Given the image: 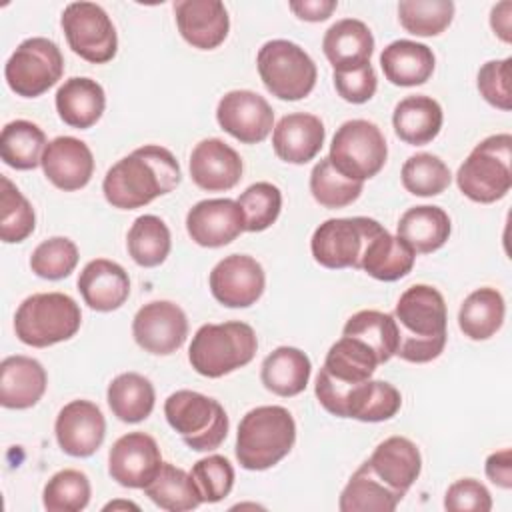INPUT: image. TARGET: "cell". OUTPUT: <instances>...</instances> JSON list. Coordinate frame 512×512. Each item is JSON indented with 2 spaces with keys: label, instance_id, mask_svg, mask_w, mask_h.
<instances>
[{
  "label": "cell",
  "instance_id": "6da1fadb",
  "mask_svg": "<svg viewBox=\"0 0 512 512\" xmlns=\"http://www.w3.org/2000/svg\"><path fill=\"white\" fill-rule=\"evenodd\" d=\"M180 180L182 172L174 154L164 146L146 144L106 172L102 192L114 208L134 210L172 192Z\"/></svg>",
  "mask_w": 512,
  "mask_h": 512
},
{
  "label": "cell",
  "instance_id": "7a4b0ae2",
  "mask_svg": "<svg viewBox=\"0 0 512 512\" xmlns=\"http://www.w3.org/2000/svg\"><path fill=\"white\" fill-rule=\"evenodd\" d=\"M392 316L398 330V358L424 364L442 354L448 320L444 296L436 288L428 284L410 286L398 298Z\"/></svg>",
  "mask_w": 512,
  "mask_h": 512
},
{
  "label": "cell",
  "instance_id": "3957f363",
  "mask_svg": "<svg viewBox=\"0 0 512 512\" xmlns=\"http://www.w3.org/2000/svg\"><path fill=\"white\" fill-rule=\"evenodd\" d=\"M296 442V422L284 406H258L238 424L236 458L246 470L276 466Z\"/></svg>",
  "mask_w": 512,
  "mask_h": 512
},
{
  "label": "cell",
  "instance_id": "277c9868",
  "mask_svg": "<svg viewBox=\"0 0 512 512\" xmlns=\"http://www.w3.org/2000/svg\"><path fill=\"white\" fill-rule=\"evenodd\" d=\"M258 350V338L250 324L230 320L222 324H204L192 336L188 360L192 368L206 378H222L252 362Z\"/></svg>",
  "mask_w": 512,
  "mask_h": 512
},
{
  "label": "cell",
  "instance_id": "5b68a950",
  "mask_svg": "<svg viewBox=\"0 0 512 512\" xmlns=\"http://www.w3.org/2000/svg\"><path fill=\"white\" fill-rule=\"evenodd\" d=\"M460 192L478 204H492L512 188V136L492 134L478 142L456 172Z\"/></svg>",
  "mask_w": 512,
  "mask_h": 512
},
{
  "label": "cell",
  "instance_id": "8992f818",
  "mask_svg": "<svg viewBox=\"0 0 512 512\" xmlns=\"http://www.w3.org/2000/svg\"><path fill=\"white\" fill-rule=\"evenodd\" d=\"M82 322L76 300L64 292H40L28 296L14 314V332L32 348H46L70 340Z\"/></svg>",
  "mask_w": 512,
  "mask_h": 512
},
{
  "label": "cell",
  "instance_id": "52a82bcc",
  "mask_svg": "<svg viewBox=\"0 0 512 512\" xmlns=\"http://www.w3.org/2000/svg\"><path fill=\"white\" fill-rule=\"evenodd\" d=\"M164 416L182 442L196 452L218 448L228 434V416L222 404L194 390H176L164 402Z\"/></svg>",
  "mask_w": 512,
  "mask_h": 512
},
{
  "label": "cell",
  "instance_id": "ba28073f",
  "mask_svg": "<svg viewBox=\"0 0 512 512\" xmlns=\"http://www.w3.org/2000/svg\"><path fill=\"white\" fill-rule=\"evenodd\" d=\"M256 66L266 90L288 102L306 98L318 78V70L310 54L290 40H270L256 56Z\"/></svg>",
  "mask_w": 512,
  "mask_h": 512
},
{
  "label": "cell",
  "instance_id": "9c48e42d",
  "mask_svg": "<svg viewBox=\"0 0 512 512\" xmlns=\"http://www.w3.org/2000/svg\"><path fill=\"white\" fill-rule=\"evenodd\" d=\"M386 156L384 134L374 122L362 118L348 120L336 130L328 154L334 168L356 182L376 176L384 168Z\"/></svg>",
  "mask_w": 512,
  "mask_h": 512
},
{
  "label": "cell",
  "instance_id": "30bf717a",
  "mask_svg": "<svg viewBox=\"0 0 512 512\" xmlns=\"http://www.w3.org/2000/svg\"><path fill=\"white\" fill-rule=\"evenodd\" d=\"M384 226L366 216L330 218L322 222L310 240L314 260L324 268H356L360 270L368 242Z\"/></svg>",
  "mask_w": 512,
  "mask_h": 512
},
{
  "label": "cell",
  "instance_id": "8fae6325",
  "mask_svg": "<svg viewBox=\"0 0 512 512\" xmlns=\"http://www.w3.org/2000/svg\"><path fill=\"white\" fill-rule=\"evenodd\" d=\"M64 72V56L56 42L44 36L22 40L4 66L10 90L22 98H36L48 92Z\"/></svg>",
  "mask_w": 512,
  "mask_h": 512
},
{
  "label": "cell",
  "instance_id": "7c38bea8",
  "mask_svg": "<svg viewBox=\"0 0 512 512\" xmlns=\"http://www.w3.org/2000/svg\"><path fill=\"white\" fill-rule=\"evenodd\" d=\"M68 46L82 60L106 64L116 56L118 36L106 10L94 2H70L62 12Z\"/></svg>",
  "mask_w": 512,
  "mask_h": 512
},
{
  "label": "cell",
  "instance_id": "4fadbf2b",
  "mask_svg": "<svg viewBox=\"0 0 512 512\" xmlns=\"http://www.w3.org/2000/svg\"><path fill=\"white\" fill-rule=\"evenodd\" d=\"M132 336L142 350L156 356H168L186 342L188 318L178 304L170 300H154L136 312L132 320Z\"/></svg>",
  "mask_w": 512,
  "mask_h": 512
},
{
  "label": "cell",
  "instance_id": "5bb4252c",
  "mask_svg": "<svg viewBox=\"0 0 512 512\" xmlns=\"http://www.w3.org/2000/svg\"><path fill=\"white\" fill-rule=\"evenodd\" d=\"M216 120L224 132L242 144H258L274 128V112L264 96L252 90H230L216 106Z\"/></svg>",
  "mask_w": 512,
  "mask_h": 512
},
{
  "label": "cell",
  "instance_id": "9a60e30c",
  "mask_svg": "<svg viewBox=\"0 0 512 512\" xmlns=\"http://www.w3.org/2000/svg\"><path fill=\"white\" fill-rule=\"evenodd\" d=\"M210 292L226 308H248L260 300L266 286L264 268L248 254H230L210 272Z\"/></svg>",
  "mask_w": 512,
  "mask_h": 512
},
{
  "label": "cell",
  "instance_id": "2e32d148",
  "mask_svg": "<svg viewBox=\"0 0 512 512\" xmlns=\"http://www.w3.org/2000/svg\"><path fill=\"white\" fill-rule=\"evenodd\" d=\"M162 466L156 440L144 432L120 436L108 454V474L124 488H142L154 480Z\"/></svg>",
  "mask_w": 512,
  "mask_h": 512
},
{
  "label": "cell",
  "instance_id": "e0dca14e",
  "mask_svg": "<svg viewBox=\"0 0 512 512\" xmlns=\"http://www.w3.org/2000/svg\"><path fill=\"white\" fill-rule=\"evenodd\" d=\"M58 446L74 458L92 456L104 442L106 420L102 410L90 400H72L56 416Z\"/></svg>",
  "mask_w": 512,
  "mask_h": 512
},
{
  "label": "cell",
  "instance_id": "ac0fdd59",
  "mask_svg": "<svg viewBox=\"0 0 512 512\" xmlns=\"http://www.w3.org/2000/svg\"><path fill=\"white\" fill-rule=\"evenodd\" d=\"M186 230L198 246L220 248L246 232L244 214L230 198L200 200L186 214Z\"/></svg>",
  "mask_w": 512,
  "mask_h": 512
},
{
  "label": "cell",
  "instance_id": "d6986e66",
  "mask_svg": "<svg viewBox=\"0 0 512 512\" xmlns=\"http://www.w3.org/2000/svg\"><path fill=\"white\" fill-rule=\"evenodd\" d=\"M44 176L60 190L84 188L94 174V156L86 142L74 136H58L48 142L42 162Z\"/></svg>",
  "mask_w": 512,
  "mask_h": 512
},
{
  "label": "cell",
  "instance_id": "ffe728a7",
  "mask_svg": "<svg viewBox=\"0 0 512 512\" xmlns=\"http://www.w3.org/2000/svg\"><path fill=\"white\" fill-rule=\"evenodd\" d=\"M174 16L180 36L198 50L218 48L230 30V18L220 0H178Z\"/></svg>",
  "mask_w": 512,
  "mask_h": 512
},
{
  "label": "cell",
  "instance_id": "44dd1931",
  "mask_svg": "<svg viewBox=\"0 0 512 512\" xmlns=\"http://www.w3.org/2000/svg\"><path fill=\"white\" fill-rule=\"evenodd\" d=\"M242 158L220 138L198 142L190 154L192 182L206 192H224L234 188L242 178Z\"/></svg>",
  "mask_w": 512,
  "mask_h": 512
},
{
  "label": "cell",
  "instance_id": "7402d4cb",
  "mask_svg": "<svg viewBox=\"0 0 512 512\" xmlns=\"http://www.w3.org/2000/svg\"><path fill=\"white\" fill-rule=\"evenodd\" d=\"M366 462L370 470L402 498L418 480L422 470L420 450L404 436H390L380 442Z\"/></svg>",
  "mask_w": 512,
  "mask_h": 512
},
{
  "label": "cell",
  "instance_id": "603a6c76",
  "mask_svg": "<svg viewBox=\"0 0 512 512\" xmlns=\"http://www.w3.org/2000/svg\"><path fill=\"white\" fill-rule=\"evenodd\" d=\"M324 136L326 130L318 116L292 112L282 116L274 126L272 148L288 164H306L320 152Z\"/></svg>",
  "mask_w": 512,
  "mask_h": 512
},
{
  "label": "cell",
  "instance_id": "cb8c5ba5",
  "mask_svg": "<svg viewBox=\"0 0 512 512\" xmlns=\"http://www.w3.org/2000/svg\"><path fill=\"white\" fill-rule=\"evenodd\" d=\"M78 290L92 310L112 312L128 300L130 278L118 262L96 258L82 268L78 276Z\"/></svg>",
  "mask_w": 512,
  "mask_h": 512
},
{
  "label": "cell",
  "instance_id": "d4e9b609",
  "mask_svg": "<svg viewBox=\"0 0 512 512\" xmlns=\"http://www.w3.org/2000/svg\"><path fill=\"white\" fill-rule=\"evenodd\" d=\"M46 384L44 366L30 356H8L0 364V404L4 408H32L44 396Z\"/></svg>",
  "mask_w": 512,
  "mask_h": 512
},
{
  "label": "cell",
  "instance_id": "484cf974",
  "mask_svg": "<svg viewBox=\"0 0 512 512\" xmlns=\"http://www.w3.org/2000/svg\"><path fill=\"white\" fill-rule=\"evenodd\" d=\"M322 50L334 70L358 68L370 62L374 52V36L362 20L342 18L326 30Z\"/></svg>",
  "mask_w": 512,
  "mask_h": 512
},
{
  "label": "cell",
  "instance_id": "4316f807",
  "mask_svg": "<svg viewBox=\"0 0 512 512\" xmlns=\"http://www.w3.org/2000/svg\"><path fill=\"white\" fill-rule=\"evenodd\" d=\"M106 108L104 88L86 76H72L56 90V110L64 124L86 130L94 126Z\"/></svg>",
  "mask_w": 512,
  "mask_h": 512
},
{
  "label": "cell",
  "instance_id": "83f0119b",
  "mask_svg": "<svg viewBox=\"0 0 512 512\" xmlns=\"http://www.w3.org/2000/svg\"><path fill=\"white\" fill-rule=\"evenodd\" d=\"M444 122L442 106L426 94H414L400 100L392 114L396 136L410 146H424L432 142Z\"/></svg>",
  "mask_w": 512,
  "mask_h": 512
},
{
  "label": "cell",
  "instance_id": "f1b7e54d",
  "mask_svg": "<svg viewBox=\"0 0 512 512\" xmlns=\"http://www.w3.org/2000/svg\"><path fill=\"white\" fill-rule=\"evenodd\" d=\"M434 52L414 40H394L380 54V66L394 86H420L434 72Z\"/></svg>",
  "mask_w": 512,
  "mask_h": 512
},
{
  "label": "cell",
  "instance_id": "f546056e",
  "mask_svg": "<svg viewBox=\"0 0 512 512\" xmlns=\"http://www.w3.org/2000/svg\"><path fill=\"white\" fill-rule=\"evenodd\" d=\"M450 230V216L440 206L428 204L408 208L396 224V236L402 238L414 254H430L442 248Z\"/></svg>",
  "mask_w": 512,
  "mask_h": 512
},
{
  "label": "cell",
  "instance_id": "4dcf8cb0",
  "mask_svg": "<svg viewBox=\"0 0 512 512\" xmlns=\"http://www.w3.org/2000/svg\"><path fill=\"white\" fill-rule=\"evenodd\" d=\"M310 372V358L300 348L280 346L264 358L260 380L272 394L290 398L304 392L310 380Z\"/></svg>",
  "mask_w": 512,
  "mask_h": 512
},
{
  "label": "cell",
  "instance_id": "1f68e13d",
  "mask_svg": "<svg viewBox=\"0 0 512 512\" xmlns=\"http://www.w3.org/2000/svg\"><path fill=\"white\" fill-rule=\"evenodd\" d=\"M414 260H416L414 250L402 238L382 228L368 242L360 270H364L368 276L376 280L394 282L404 278L412 270Z\"/></svg>",
  "mask_w": 512,
  "mask_h": 512
},
{
  "label": "cell",
  "instance_id": "d6a6232c",
  "mask_svg": "<svg viewBox=\"0 0 512 512\" xmlns=\"http://www.w3.org/2000/svg\"><path fill=\"white\" fill-rule=\"evenodd\" d=\"M504 314L502 294L496 288L484 286L464 298L458 310V326L470 340H488L502 328Z\"/></svg>",
  "mask_w": 512,
  "mask_h": 512
},
{
  "label": "cell",
  "instance_id": "836d02e7",
  "mask_svg": "<svg viewBox=\"0 0 512 512\" xmlns=\"http://www.w3.org/2000/svg\"><path fill=\"white\" fill-rule=\"evenodd\" d=\"M106 400L112 414L128 424L146 420L154 410L156 392L152 382L138 372L118 374L106 390Z\"/></svg>",
  "mask_w": 512,
  "mask_h": 512
},
{
  "label": "cell",
  "instance_id": "e575fe53",
  "mask_svg": "<svg viewBox=\"0 0 512 512\" xmlns=\"http://www.w3.org/2000/svg\"><path fill=\"white\" fill-rule=\"evenodd\" d=\"M400 500L402 496L390 490L364 462L344 486L338 508L342 512H392Z\"/></svg>",
  "mask_w": 512,
  "mask_h": 512
},
{
  "label": "cell",
  "instance_id": "d590c367",
  "mask_svg": "<svg viewBox=\"0 0 512 512\" xmlns=\"http://www.w3.org/2000/svg\"><path fill=\"white\" fill-rule=\"evenodd\" d=\"M144 494L158 508L168 512H186L202 504V496L192 474L170 462H162L154 480L144 486Z\"/></svg>",
  "mask_w": 512,
  "mask_h": 512
},
{
  "label": "cell",
  "instance_id": "8d00e7d4",
  "mask_svg": "<svg viewBox=\"0 0 512 512\" xmlns=\"http://www.w3.org/2000/svg\"><path fill=\"white\" fill-rule=\"evenodd\" d=\"M400 406L402 396L396 386L370 378L348 394L344 418H354L360 422H384L396 416Z\"/></svg>",
  "mask_w": 512,
  "mask_h": 512
},
{
  "label": "cell",
  "instance_id": "74e56055",
  "mask_svg": "<svg viewBox=\"0 0 512 512\" xmlns=\"http://www.w3.org/2000/svg\"><path fill=\"white\" fill-rule=\"evenodd\" d=\"M46 146V134L30 120H14L2 128L0 156L10 168L34 170L42 162Z\"/></svg>",
  "mask_w": 512,
  "mask_h": 512
},
{
  "label": "cell",
  "instance_id": "f35d334b",
  "mask_svg": "<svg viewBox=\"0 0 512 512\" xmlns=\"http://www.w3.org/2000/svg\"><path fill=\"white\" fill-rule=\"evenodd\" d=\"M126 246L130 258L144 268H154L160 266L172 246L170 230L166 222L154 214H144L138 216L126 236Z\"/></svg>",
  "mask_w": 512,
  "mask_h": 512
},
{
  "label": "cell",
  "instance_id": "ab89813d",
  "mask_svg": "<svg viewBox=\"0 0 512 512\" xmlns=\"http://www.w3.org/2000/svg\"><path fill=\"white\" fill-rule=\"evenodd\" d=\"M342 334L358 338L364 344H368L380 364L396 356L398 330L392 314L378 310H360L348 318Z\"/></svg>",
  "mask_w": 512,
  "mask_h": 512
},
{
  "label": "cell",
  "instance_id": "60d3db41",
  "mask_svg": "<svg viewBox=\"0 0 512 512\" xmlns=\"http://www.w3.org/2000/svg\"><path fill=\"white\" fill-rule=\"evenodd\" d=\"M362 184L364 182L340 174L328 156L320 158L310 172V192L324 208H344L352 204L362 194Z\"/></svg>",
  "mask_w": 512,
  "mask_h": 512
},
{
  "label": "cell",
  "instance_id": "b9f144b4",
  "mask_svg": "<svg viewBox=\"0 0 512 512\" xmlns=\"http://www.w3.org/2000/svg\"><path fill=\"white\" fill-rule=\"evenodd\" d=\"M452 18V0H402L398 4V20L414 36H438L450 26Z\"/></svg>",
  "mask_w": 512,
  "mask_h": 512
},
{
  "label": "cell",
  "instance_id": "7bdbcfd3",
  "mask_svg": "<svg viewBox=\"0 0 512 512\" xmlns=\"http://www.w3.org/2000/svg\"><path fill=\"white\" fill-rule=\"evenodd\" d=\"M0 182V238L6 244L24 242L36 226L34 208L6 176Z\"/></svg>",
  "mask_w": 512,
  "mask_h": 512
},
{
  "label": "cell",
  "instance_id": "ee69618b",
  "mask_svg": "<svg viewBox=\"0 0 512 512\" xmlns=\"http://www.w3.org/2000/svg\"><path fill=\"white\" fill-rule=\"evenodd\" d=\"M90 480L84 472L64 468L44 486L42 504L48 512H80L90 502Z\"/></svg>",
  "mask_w": 512,
  "mask_h": 512
},
{
  "label": "cell",
  "instance_id": "f6af8a7d",
  "mask_svg": "<svg viewBox=\"0 0 512 512\" xmlns=\"http://www.w3.org/2000/svg\"><path fill=\"white\" fill-rule=\"evenodd\" d=\"M402 186L414 196H438L452 180L450 168L434 154L418 152L402 166Z\"/></svg>",
  "mask_w": 512,
  "mask_h": 512
},
{
  "label": "cell",
  "instance_id": "bcb514c9",
  "mask_svg": "<svg viewBox=\"0 0 512 512\" xmlns=\"http://www.w3.org/2000/svg\"><path fill=\"white\" fill-rule=\"evenodd\" d=\"M236 202L244 214V230L262 232L278 220L282 210V192L272 182H256L248 186Z\"/></svg>",
  "mask_w": 512,
  "mask_h": 512
},
{
  "label": "cell",
  "instance_id": "7dc6e473",
  "mask_svg": "<svg viewBox=\"0 0 512 512\" xmlns=\"http://www.w3.org/2000/svg\"><path fill=\"white\" fill-rule=\"evenodd\" d=\"M78 264V248L66 236H54L40 242L32 256L30 268L44 280H62L74 272Z\"/></svg>",
  "mask_w": 512,
  "mask_h": 512
},
{
  "label": "cell",
  "instance_id": "c3c4849f",
  "mask_svg": "<svg viewBox=\"0 0 512 512\" xmlns=\"http://www.w3.org/2000/svg\"><path fill=\"white\" fill-rule=\"evenodd\" d=\"M190 474L200 490L202 502H220L230 494L234 486V468L230 460L220 454H210L198 460Z\"/></svg>",
  "mask_w": 512,
  "mask_h": 512
},
{
  "label": "cell",
  "instance_id": "681fc988",
  "mask_svg": "<svg viewBox=\"0 0 512 512\" xmlns=\"http://www.w3.org/2000/svg\"><path fill=\"white\" fill-rule=\"evenodd\" d=\"M510 64H512V58L490 60V62L482 64V68L478 70V78H476L480 96L488 104H492L494 108H500L504 112H508L512 108Z\"/></svg>",
  "mask_w": 512,
  "mask_h": 512
},
{
  "label": "cell",
  "instance_id": "f907efd6",
  "mask_svg": "<svg viewBox=\"0 0 512 512\" xmlns=\"http://www.w3.org/2000/svg\"><path fill=\"white\" fill-rule=\"evenodd\" d=\"M332 80H334V88H336L338 96L350 104L368 102L374 96L376 86H378L376 72L370 62L362 64L358 68H350V70H334Z\"/></svg>",
  "mask_w": 512,
  "mask_h": 512
},
{
  "label": "cell",
  "instance_id": "816d5d0a",
  "mask_svg": "<svg viewBox=\"0 0 512 512\" xmlns=\"http://www.w3.org/2000/svg\"><path fill=\"white\" fill-rule=\"evenodd\" d=\"M444 508L450 512H488L492 510V496L482 482L460 478L446 490Z\"/></svg>",
  "mask_w": 512,
  "mask_h": 512
},
{
  "label": "cell",
  "instance_id": "f5cc1de1",
  "mask_svg": "<svg viewBox=\"0 0 512 512\" xmlns=\"http://www.w3.org/2000/svg\"><path fill=\"white\" fill-rule=\"evenodd\" d=\"M484 470L492 484H496L498 488L510 490L512 488V450L502 448L498 452H492L486 458Z\"/></svg>",
  "mask_w": 512,
  "mask_h": 512
},
{
  "label": "cell",
  "instance_id": "db71d44e",
  "mask_svg": "<svg viewBox=\"0 0 512 512\" xmlns=\"http://www.w3.org/2000/svg\"><path fill=\"white\" fill-rule=\"evenodd\" d=\"M338 8L336 0H292L290 10L306 22H322Z\"/></svg>",
  "mask_w": 512,
  "mask_h": 512
},
{
  "label": "cell",
  "instance_id": "11a10c76",
  "mask_svg": "<svg viewBox=\"0 0 512 512\" xmlns=\"http://www.w3.org/2000/svg\"><path fill=\"white\" fill-rule=\"evenodd\" d=\"M490 26L502 42H506V44L512 42V2L504 0V2H498L496 6H492Z\"/></svg>",
  "mask_w": 512,
  "mask_h": 512
},
{
  "label": "cell",
  "instance_id": "9f6ffc18",
  "mask_svg": "<svg viewBox=\"0 0 512 512\" xmlns=\"http://www.w3.org/2000/svg\"><path fill=\"white\" fill-rule=\"evenodd\" d=\"M118 508H124V510L132 508V510H138V506H136L134 502H126V500H116V502H108V504L104 506V510H118Z\"/></svg>",
  "mask_w": 512,
  "mask_h": 512
}]
</instances>
